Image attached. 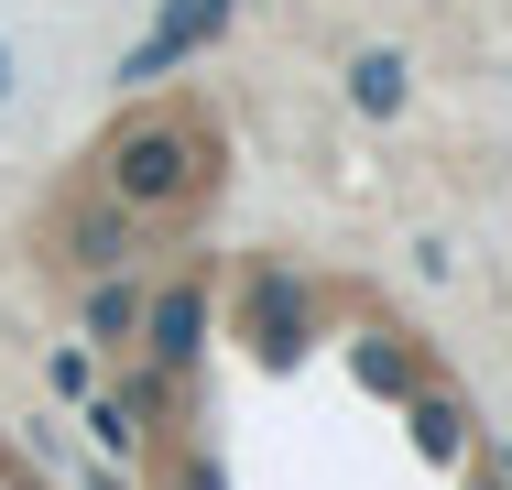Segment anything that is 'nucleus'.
<instances>
[{
    "label": "nucleus",
    "mask_w": 512,
    "mask_h": 490,
    "mask_svg": "<svg viewBox=\"0 0 512 490\" xmlns=\"http://www.w3.org/2000/svg\"><path fill=\"white\" fill-rule=\"evenodd\" d=\"M99 186L120 196V218H164V207L218 186V131L186 120V109H131L99 153Z\"/></svg>",
    "instance_id": "nucleus-1"
},
{
    "label": "nucleus",
    "mask_w": 512,
    "mask_h": 490,
    "mask_svg": "<svg viewBox=\"0 0 512 490\" xmlns=\"http://www.w3.org/2000/svg\"><path fill=\"white\" fill-rule=\"evenodd\" d=\"M142 327H153V360H164V371H186V360H197V338H207V294H197V284L153 294V305H142Z\"/></svg>",
    "instance_id": "nucleus-2"
},
{
    "label": "nucleus",
    "mask_w": 512,
    "mask_h": 490,
    "mask_svg": "<svg viewBox=\"0 0 512 490\" xmlns=\"http://www.w3.org/2000/svg\"><path fill=\"white\" fill-rule=\"evenodd\" d=\"M218 22H229V0H175V11H164V22H153V44H142V55H131V77H164V66H175V55H186V44H207V33H218Z\"/></svg>",
    "instance_id": "nucleus-3"
},
{
    "label": "nucleus",
    "mask_w": 512,
    "mask_h": 490,
    "mask_svg": "<svg viewBox=\"0 0 512 490\" xmlns=\"http://www.w3.org/2000/svg\"><path fill=\"white\" fill-rule=\"evenodd\" d=\"M349 98H360L371 120H393V109H404V55H360V66H349Z\"/></svg>",
    "instance_id": "nucleus-4"
},
{
    "label": "nucleus",
    "mask_w": 512,
    "mask_h": 490,
    "mask_svg": "<svg viewBox=\"0 0 512 490\" xmlns=\"http://www.w3.org/2000/svg\"><path fill=\"white\" fill-rule=\"evenodd\" d=\"M77 262H88V273L131 262V218H77Z\"/></svg>",
    "instance_id": "nucleus-5"
},
{
    "label": "nucleus",
    "mask_w": 512,
    "mask_h": 490,
    "mask_svg": "<svg viewBox=\"0 0 512 490\" xmlns=\"http://www.w3.org/2000/svg\"><path fill=\"white\" fill-rule=\"evenodd\" d=\"M88 327H99V338H131V327H142V294H131V284H99V294H88Z\"/></svg>",
    "instance_id": "nucleus-6"
},
{
    "label": "nucleus",
    "mask_w": 512,
    "mask_h": 490,
    "mask_svg": "<svg viewBox=\"0 0 512 490\" xmlns=\"http://www.w3.org/2000/svg\"><path fill=\"white\" fill-rule=\"evenodd\" d=\"M0 98H11V44H0Z\"/></svg>",
    "instance_id": "nucleus-7"
}]
</instances>
